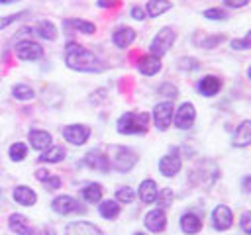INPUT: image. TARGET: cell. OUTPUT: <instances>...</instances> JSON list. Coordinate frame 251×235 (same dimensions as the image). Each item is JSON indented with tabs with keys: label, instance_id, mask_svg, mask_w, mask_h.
I'll list each match as a JSON object with an SVG mask.
<instances>
[{
	"label": "cell",
	"instance_id": "obj_49",
	"mask_svg": "<svg viewBox=\"0 0 251 235\" xmlns=\"http://www.w3.org/2000/svg\"><path fill=\"white\" fill-rule=\"evenodd\" d=\"M247 76H249V80H251V67L247 69Z\"/></svg>",
	"mask_w": 251,
	"mask_h": 235
},
{
	"label": "cell",
	"instance_id": "obj_20",
	"mask_svg": "<svg viewBox=\"0 0 251 235\" xmlns=\"http://www.w3.org/2000/svg\"><path fill=\"white\" fill-rule=\"evenodd\" d=\"M157 194H159V186H157L155 180H151V178L141 180L139 190H137V196H139V200L143 204H153L157 200Z\"/></svg>",
	"mask_w": 251,
	"mask_h": 235
},
{
	"label": "cell",
	"instance_id": "obj_46",
	"mask_svg": "<svg viewBox=\"0 0 251 235\" xmlns=\"http://www.w3.org/2000/svg\"><path fill=\"white\" fill-rule=\"evenodd\" d=\"M241 188H243V192H251V174L241 180Z\"/></svg>",
	"mask_w": 251,
	"mask_h": 235
},
{
	"label": "cell",
	"instance_id": "obj_21",
	"mask_svg": "<svg viewBox=\"0 0 251 235\" xmlns=\"http://www.w3.org/2000/svg\"><path fill=\"white\" fill-rule=\"evenodd\" d=\"M178 223H180V231L186 233V235H194V233H198V231L202 229V219H200V215H196L194 212L182 213Z\"/></svg>",
	"mask_w": 251,
	"mask_h": 235
},
{
	"label": "cell",
	"instance_id": "obj_5",
	"mask_svg": "<svg viewBox=\"0 0 251 235\" xmlns=\"http://www.w3.org/2000/svg\"><path fill=\"white\" fill-rule=\"evenodd\" d=\"M14 53L20 61H39V59H43V47L33 39H20L14 47Z\"/></svg>",
	"mask_w": 251,
	"mask_h": 235
},
{
	"label": "cell",
	"instance_id": "obj_37",
	"mask_svg": "<svg viewBox=\"0 0 251 235\" xmlns=\"http://www.w3.org/2000/svg\"><path fill=\"white\" fill-rule=\"evenodd\" d=\"M231 49H235V51L251 49V29L247 31V35L243 39H231Z\"/></svg>",
	"mask_w": 251,
	"mask_h": 235
},
{
	"label": "cell",
	"instance_id": "obj_4",
	"mask_svg": "<svg viewBox=\"0 0 251 235\" xmlns=\"http://www.w3.org/2000/svg\"><path fill=\"white\" fill-rule=\"evenodd\" d=\"M175 39H176V33H175L173 27H161V29L157 31V35L151 39V45H149L151 55L163 57V55L173 47Z\"/></svg>",
	"mask_w": 251,
	"mask_h": 235
},
{
	"label": "cell",
	"instance_id": "obj_48",
	"mask_svg": "<svg viewBox=\"0 0 251 235\" xmlns=\"http://www.w3.org/2000/svg\"><path fill=\"white\" fill-rule=\"evenodd\" d=\"M14 2H20V0H0V4H14Z\"/></svg>",
	"mask_w": 251,
	"mask_h": 235
},
{
	"label": "cell",
	"instance_id": "obj_36",
	"mask_svg": "<svg viewBox=\"0 0 251 235\" xmlns=\"http://www.w3.org/2000/svg\"><path fill=\"white\" fill-rule=\"evenodd\" d=\"M157 92H159V94H163V96H167L171 102H173V100L178 96V88H176V86H173L171 82H165V84H161V86L157 88Z\"/></svg>",
	"mask_w": 251,
	"mask_h": 235
},
{
	"label": "cell",
	"instance_id": "obj_14",
	"mask_svg": "<svg viewBox=\"0 0 251 235\" xmlns=\"http://www.w3.org/2000/svg\"><path fill=\"white\" fill-rule=\"evenodd\" d=\"M65 235H104L102 229L90 221H71L65 225Z\"/></svg>",
	"mask_w": 251,
	"mask_h": 235
},
{
	"label": "cell",
	"instance_id": "obj_33",
	"mask_svg": "<svg viewBox=\"0 0 251 235\" xmlns=\"http://www.w3.org/2000/svg\"><path fill=\"white\" fill-rule=\"evenodd\" d=\"M173 198H175V194H173V190L171 188H161L159 190V194H157V204H159V208L163 210V208H169L171 204H173Z\"/></svg>",
	"mask_w": 251,
	"mask_h": 235
},
{
	"label": "cell",
	"instance_id": "obj_9",
	"mask_svg": "<svg viewBox=\"0 0 251 235\" xmlns=\"http://www.w3.org/2000/svg\"><path fill=\"white\" fill-rule=\"evenodd\" d=\"M63 137L65 141H69L71 145H84L90 137V127L84 125V123H71V125H65L63 127Z\"/></svg>",
	"mask_w": 251,
	"mask_h": 235
},
{
	"label": "cell",
	"instance_id": "obj_34",
	"mask_svg": "<svg viewBox=\"0 0 251 235\" xmlns=\"http://www.w3.org/2000/svg\"><path fill=\"white\" fill-rule=\"evenodd\" d=\"M202 16L206 20H212V22H224V20H227V12L222 10V8H208V10L202 12Z\"/></svg>",
	"mask_w": 251,
	"mask_h": 235
},
{
	"label": "cell",
	"instance_id": "obj_23",
	"mask_svg": "<svg viewBox=\"0 0 251 235\" xmlns=\"http://www.w3.org/2000/svg\"><path fill=\"white\" fill-rule=\"evenodd\" d=\"M8 227L18 235H31V227L27 225V219L20 213H12L8 217Z\"/></svg>",
	"mask_w": 251,
	"mask_h": 235
},
{
	"label": "cell",
	"instance_id": "obj_3",
	"mask_svg": "<svg viewBox=\"0 0 251 235\" xmlns=\"http://www.w3.org/2000/svg\"><path fill=\"white\" fill-rule=\"evenodd\" d=\"M108 161H110V168H114L116 172H129L137 163V155L129 147L116 145V147H110Z\"/></svg>",
	"mask_w": 251,
	"mask_h": 235
},
{
	"label": "cell",
	"instance_id": "obj_43",
	"mask_svg": "<svg viewBox=\"0 0 251 235\" xmlns=\"http://www.w3.org/2000/svg\"><path fill=\"white\" fill-rule=\"evenodd\" d=\"M224 4L229 8H243L249 4V0H224Z\"/></svg>",
	"mask_w": 251,
	"mask_h": 235
},
{
	"label": "cell",
	"instance_id": "obj_18",
	"mask_svg": "<svg viewBox=\"0 0 251 235\" xmlns=\"http://www.w3.org/2000/svg\"><path fill=\"white\" fill-rule=\"evenodd\" d=\"M231 145L233 147H249L251 145V119H243L237 125V129L231 137Z\"/></svg>",
	"mask_w": 251,
	"mask_h": 235
},
{
	"label": "cell",
	"instance_id": "obj_47",
	"mask_svg": "<svg viewBox=\"0 0 251 235\" xmlns=\"http://www.w3.org/2000/svg\"><path fill=\"white\" fill-rule=\"evenodd\" d=\"M43 233H45V235H57L53 227H45V229H43Z\"/></svg>",
	"mask_w": 251,
	"mask_h": 235
},
{
	"label": "cell",
	"instance_id": "obj_10",
	"mask_svg": "<svg viewBox=\"0 0 251 235\" xmlns=\"http://www.w3.org/2000/svg\"><path fill=\"white\" fill-rule=\"evenodd\" d=\"M180 168H182V159H180V155H178L176 149H173V153L161 157V161H159V170L167 178L176 176L180 172Z\"/></svg>",
	"mask_w": 251,
	"mask_h": 235
},
{
	"label": "cell",
	"instance_id": "obj_12",
	"mask_svg": "<svg viewBox=\"0 0 251 235\" xmlns=\"http://www.w3.org/2000/svg\"><path fill=\"white\" fill-rule=\"evenodd\" d=\"M82 164L92 168V170H98V172H110V161H108V155H104L102 151L98 149H92L84 155L82 159Z\"/></svg>",
	"mask_w": 251,
	"mask_h": 235
},
{
	"label": "cell",
	"instance_id": "obj_42",
	"mask_svg": "<svg viewBox=\"0 0 251 235\" xmlns=\"http://www.w3.org/2000/svg\"><path fill=\"white\" fill-rule=\"evenodd\" d=\"M129 14H131L133 20H145V18H147V16H145V10L139 8V6H133V8L129 10Z\"/></svg>",
	"mask_w": 251,
	"mask_h": 235
},
{
	"label": "cell",
	"instance_id": "obj_15",
	"mask_svg": "<svg viewBox=\"0 0 251 235\" xmlns=\"http://www.w3.org/2000/svg\"><path fill=\"white\" fill-rule=\"evenodd\" d=\"M161 57H157V55H143V57H139V61H137V70L141 72V74H145V76H153V74H157L159 70H161Z\"/></svg>",
	"mask_w": 251,
	"mask_h": 235
},
{
	"label": "cell",
	"instance_id": "obj_29",
	"mask_svg": "<svg viewBox=\"0 0 251 235\" xmlns=\"http://www.w3.org/2000/svg\"><path fill=\"white\" fill-rule=\"evenodd\" d=\"M35 33L41 37V39H47V41H55L57 39V27L55 24H51L49 20H41L35 24Z\"/></svg>",
	"mask_w": 251,
	"mask_h": 235
},
{
	"label": "cell",
	"instance_id": "obj_44",
	"mask_svg": "<svg viewBox=\"0 0 251 235\" xmlns=\"http://www.w3.org/2000/svg\"><path fill=\"white\" fill-rule=\"evenodd\" d=\"M49 176H51V172H49L47 168H37V170H35V178L41 180V182H45Z\"/></svg>",
	"mask_w": 251,
	"mask_h": 235
},
{
	"label": "cell",
	"instance_id": "obj_11",
	"mask_svg": "<svg viewBox=\"0 0 251 235\" xmlns=\"http://www.w3.org/2000/svg\"><path fill=\"white\" fill-rule=\"evenodd\" d=\"M212 225L216 231H227L233 225V213L226 204H220L212 210Z\"/></svg>",
	"mask_w": 251,
	"mask_h": 235
},
{
	"label": "cell",
	"instance_id": "obj_50",
	"mask_svg": "<svg viewBox=\"0 0 251 235\" xmlns=\"http://www.w3.org/2000/svg\"><path fill=\"white\" fill-rule=\"evenodd\" d=\"M133 235H145V233H143V231H135Z\"/></svg>",
	"mask_w": 251,
	"mask_h": 235
},
{
	"label": "cell",
	"instance_id": "obj_2",
	"mask_svg": "<svg viewBox=\"0 0 251 235\" xmlns=\"http://www.w3.org/2000/svg\"><path fill=\"white\" fill-rule=\"evenodd\" d=\"M147 127H149V114L147 112H126L116 121V129L122 135L145 133Z\"/></svg>",
	"mask_w": 251,
	"mask_h": 235
},
{
	"label": "cell",
	"instance_id": "obj_17",
	"mask_svg": "<svg viewBox=\"0 0 251 235\" xmlns=\"http://www.w3.org/2000/svg\"><path fill=\"white\" fill-rule=\"evenodd\" d=\"M27 139H29V145H31L35 151H41V153L53 145V137H51V133L45 131V129H31L29 135H27Z\"/></svg>",
	"mask_w": 251,
	"mask_h": 235
},
{
	"label": "cell",
	"instance_id": "obj_22",
	"mask_svg": "<svg viewBox=\"0 0 251 235\" xmlns=\"http://www.w3.org/2000/svg\"><path fill=\"white\" fill-rule=\"evenodd\" d=\"M12 198H14V202L20 204V206H33V204L37 202V194H35L29 186H25V184L16 186L14 192H12Z\"/></svg>",
	"mask_w": 251,
	"mask_h": 235
},
{
	"label": "cell",
	"instance_id": "obj_6",
	"mask_svg": "<svg viewBox=\"0 0 251 235\" xmlns=\"http://www.w3.org/2000/svg\"><path fill=\"white\" fill-rule=\"evenodd\" d=\"M173 116H175V104L171 100L159 102L153 108V123H155V127L159 131H167L171 121H173Z\"/></svg>",
	"mask_w": 251,
	"mask_h": 235
},
{
	"label": "cell",
	"instance_id": "obj_8",
	"mask_svg": "<svg viewBox=\"0 0 251 235\" xmlns=\"http://www.w3.org/2000/svg\"><path fill=\"white\" fill-rule=\"evenodd\" d=\"M51 208H53V212H57V213H61V215H69V213H80V212H84L82 204H80L76 198L69 196V194H61V196L53 198Z\"/></svg>",
	"mask_w": 251,
	"mask_h": 235
},
{
	"label": "cell",
	"instance_id": "obj_27",
	"mask_svg": "<svg viewBox=\"0 0 251 235\" xmlns=\"http://www.w3.org/2000/svg\"><path fill=\"white\" fill-rule=\"evenodd\" d=\"M65 147L61 145H51L49 149H45L41 155H39V163H61L65 159Z\"/></svg>",
	"mask_w": 251,
	"mask_h": 235
},
{
	"label": "cell",
	"instance_id": "obj_26",
	"mask_svg": "<svg viewBox=\"0 0 251 235\" xmlns=\"http://www.w3.org/2000/svg\"><path fill=\"white\" fill-rule=\"evenodd\" d=\"M65 27H71L75 31H80V33H86V35H92L96 31V25L92 22H86V20H78V18H71V20H65L63 22Z\"/></svg>",
	"mask_w": 251,
	"mask_h": 235
},
{
	"label": "cell",
	"instance_id": "obj_40",
	"mask_svg": "<svg viewBox=\"0 0 251 235\" xmlns=\"http://www.w3.org/2000/svg\"><path fill=\"white\" fill-rule=\"evenodd\" d=\"M25 14H27V12H16V14H10V16H6V18H0V29H4V27H8L10 24L22 20Z\"/></svg>",
	"mask_w": 251,
	"mask_h": 235
},
{
	"label": "cell",
	"instance_id": "obj_31",
	"mask_svg": "<svg viewBox=\"0 0 251 235\" xmlns=\"http://www.w3.org/2000/svg\"><path fill=\"white\" fill-rule=\"evenodd\" d=\"M8 157H10V161H14V163H22V161L27 157V145L22 143V141L12 143V145H10V151H8Z\"/></svg>",
	"mask_w": 251,
	"mask_h": 235
},
{
	"label": "cell",
	"instance_id": "obj_13",
	"mask_svg": "<svg viewBox=\"0 0 251 235\" xmlns=\"http://www.w3.org/2000/svg\"><path fill=\"white\" fill-rule=\"evenodd\" d=\"M143 223H145V227H147L151 233H161V231H165V227H167V213H165V210H161V208L149 210V212L145 213V217H143Z\"/></svg>",
	"mask_w": 251,
	"mask_h": 235
},
{
	"label": "cell",
	"instance_id": "obj_41",
	"mask_svg": "<svg viewBox=\"0 0 251 235\" xmlns=\"http://www.w3.org/2000/svg\"><path fill=\"white\" fill-rule=\"evenodd\" d=\"M43 186H45V190H49V192H51V190H59V188H61V178L51 174V176L43 182Z\"/></svg>",
	"mask_w": 251,
	"mask_h": 235
},
{
	"label": "cell",
	"instance_id": "obj_32",
	"mask_svg": "<svg viewBox=\"0 0 251 235\" xmlns=\"http://www.w3.org/2000/svg\"><path fill=\"white\" fill-rule=\"evenodd\" d=\"M133 200H135L133 188H129V186L118 188V192H116V202H118V204H131Z\"/></svg>",
	"mask_w": 251,
	"mask_h": 235
},
{
	"label": "cell",
	"instance_id": "obj_39",
	"mask_svg": "<svg viewBox=\"0 0 251 235\" xmlns=\"http://www.w3.org/2000/svg\"><path fill=\"white\" fill-rule=\"evenodd\" d=\"M239 227L245 235H251V210L249 212H243L241 217H239Z\"/></svg>",
	"mask_w": 251,
	"mask_h": 235
},
{
	"label": "cell",
	"instance_id": "obj_7",
	"mask_svg": "<svg viewBox=\"0 0 251 235\" xmlns=\"http://www.w3.org/2000/svg\"><path fill=\"white\" fill-rule=\"evenodd\" d=\"M175 127L178 129H190L194 125V119H196V108L192 102H182L176 110H175Z\"/></svg>",
	"mask_w": 251,
	"mask_h": 235
},
{
	"label": "cell",
	"instance_id": "obj_24",
	"mask_svg": "<svg viewBox=\"0 0 251 235\" xmlns=\"http://www.w3.org/2000/svg\"><path fill=\"white\" fill-rule=\"evenodd\" d=\"M80 196L88 204H98L102 200V186L98 182H90L84 188H80Z\"/></svg>",
	"mask_w": 251,
	"mask_h": 235
},
{
	"label": "cell",
	"instance_id": "obj_28",
	"mask_svg": "<svg viewBox=\"0 0 251 235\" xmlns=\"http://www.w3.org/2000/svg\"><path fill=\"white\" fill-rule=\"evenodd\" d=\"M171 8H173V4H171L169 0H149V2L145 4V14H147L149 18H157V16L169 12Z\"/></svg>",
	"mask_w": 251,
	"mask_h": 235
},
{
	"label": "cell",
	"instance_id": "obj_19",
	"mask_svg": "<svg viewBox=\"0 0 251 235\" xmlns=\"http://www.w3.org/2000/svg\"><path fill=\"white\" fill-rule=\"evenodd\" d=\"M112 41H114L116 47H120V49H127V47L135 41V29H131V27H127V25H122V27L114 29V33H112Z\"/></svg>",
	"mask_w": 251,
	"mask_h": 235
},
{
	"label": "cell",
	"instance_id": "obj_30",
	"mask_svg": "<svg viewBox=\"0 0 251 235\" xmlns=\"http://www.w3.org/2000/svg\"><path fill=\"white\" fill-rule=\"evenodd\" d=\"M12 96L16 100H20V102H27V100H33L35 98V92H33L31 86H27L24 82H18V84L12 86Z\"/></svg>",
	"mask_w": 251,
	"mask_h": 235
},
{
	"label": "cell",
	"instance_id": "obj_25",
	"mask_svg": "<svg viewBox=\"0 0 251 235\" xmlns=\"http://www.w3.org/2000/svg\"><path fill=\"white\" fill-rule=\"evenodd\" d=\"M98 213L104 219H116L120 215V204L116 200H100L98 202Z\"/></svg>",
	"mask_w": 251,
	"mask_h": 235
},
{
	"label": "cell",
	"instance_id": "obj_16",
	"mask_svg": "<svg viewBox=\"0 0 251 235\" xmlns=\"http://www.w3.org/2000/svg\"><path fill=\"white\" fill-rule=\"evenodd\" d=\"M196 88H198V92H200L202 96L212 98V96H216V94L220 92V88H222V80H220L218 76H214V74H206V76H202V78L198 80Z\"/></svg>",
	"mask_w": 251,
	"mask_h": 235
},
{
	"label": "cell",
	"instance_id": "obj_1",
	"mask_svg": "<svg viewBox=\"0 0 251 235\" xmlns=\"http://www.w3.org/2000/svg\"><path fill=\"white\" fill-rule=\"evenodd\" d=\"M65 63L69 69L78 70V72H100L104 69L100 65V59L92 51H88L86 47L75 41H69L65 45Z\"/></svg>",
	"mask_w": 251,
	"mask_h": 235
},
{
	"label": "cell",
	"instance_id": "obj_35",
	"mask_svg": "<svg viewBox=\"0 0 251 235\" xmlns=\"http://www.w3.org/2000/svg\"><path fill=\"white\" fill-rule=\"evenodd\" d=\"M176 67L180 70H198L200 69V63L194 57H180L178 63H176Z\"/></svg>",
	"mask_w": 251,
	"mask_h": 235
},
{
	"label": "cell",
	"instance_id": "obj_38",
	"mask_svg": "<svg viewBox=\"0 0 251 235\" xmlns=\"http://www.w3.org/2000/svg\"><path fill=\"white\" fill-rule=\"evenodd\" d=\"M224 39H226L224 35H210V37H204V39L200 41V47H202V49H214V47H218Z\"/></svg>",
	"mask_w": 251,
	"mask_h": 235
},
{
	"label": "cell",
	"instance_id": "obj_45",
	"mask_svg": "<svg viewBox=\"0 0 251 235\" xmlns=\"http://www.w3.org/2000/svg\"><path fill=\"white\" fill-rule=\"evenodd\" d=\"M118 2H120V0H96L98 8H114Z\"/></svg>",
	"mask_w": 251,
	"mask_h": 235
}]
</instances>
